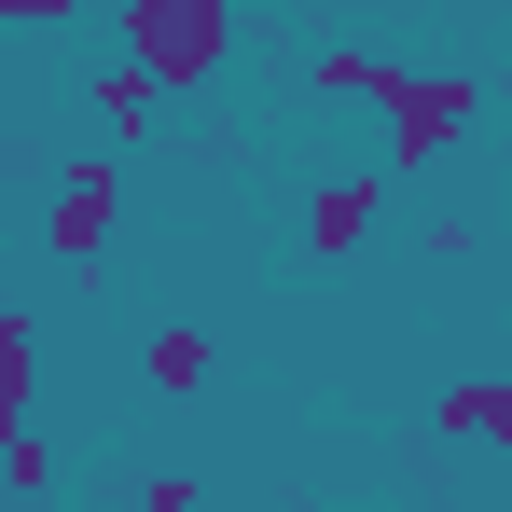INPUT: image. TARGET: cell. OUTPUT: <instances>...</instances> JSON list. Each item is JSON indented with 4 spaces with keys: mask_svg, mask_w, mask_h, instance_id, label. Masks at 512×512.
Listing matches in <instances>:
<instances>
[{
    "mask_svg": "<svg viewBox=\"0 0 512 512\" xmlns=\"http://www.w3.org/2000/svg\"><path fill=\"white\" fill-rule=\"evenodd\" d=\"M139 512H208V499H194V471H139Z\"/></svg>",
    "mask_w": 512,
    "mask_h": 512,
    "instance_id": "11",
    "label": "cell"
},
{
    "mask_svg": "<svg viewBox=\"0 0 512 512\" xmlns=\"http://www.w3.org/2000/svg\"><path fill=\"white\" fill-rule=\"evenodd\" d=\"M42 485H56V443H42V429H0V499L42 512Z\"/></svg>",
    "mask_w": 512,
    "mask_h": 512,
    "instance_id": "10",
    "label": "cell"
},
{
    "mask_svg": "<svg viewBox=\"0 0 512 512\" xmlns=\"http://www.w3.org/2000/svg\"><path fill=\"white\" fill-rule=\"evenodd\" d=\"M208 374H222V346L194 333V319H167V333L139 346V388H167V402H194V388H208Z\"/></svg>",
    "mask_w": 512,
    "mask_h": 512,
    "instance_id": "6",
    "label": "cell"
},
{
    "mask_svg": "<svg viewBox=\"0 0 512 512\" xmlns=\"http://www.w3.org/2000/svg\"><path fill=\"white\" fill-rule=\"evenodd\" d=\"M374 222H388V180H374V167H333L319 194H305V250H319V263H360Z\"/></svg>",
    "mask_w": 512,
    "mask_h": 512,
    "instance_id": "4",
    "label": "cell"
},
{
    "mask_svg": "<svg viewBox=\"0 0 512 512\" xmlns=\"http://www.w3.org/2000/svg\"><path fill=\"white\" fill-rule=\"evenodd\" d=\"M28 388H42V333H28V305L0 291V429H28Z\"/></svg>",
    "mask_w": 512,
    "mask_h": 512,
    "instance_id": "7",
    "label": "cell"
},
{
    "mask_svg": "<svg viewBox=\"0 0 512 512\" xmlns=\"http://www.w3.org/2000/svg\"><path fill=\"white\" fill-rule=\"evenodd\" d=\"M512 429V374H457L443 388V443H499Z\"/></svg>",
    "mask_w": 512,
    "mask_h": 512,
    "instance_id": "8",
    "label": "cell"
},
{
    "mask_svg": "<svg viewBox=\"0 0 512 512\" xmlns=\"http://www.w3.org/2000/svg\"><path fill=\"white\" fill-rule=\"evenodd\" d=\"M429 512H485V499H429Z\"/></svg>",
    "mask_w": 512,
    "mask_h": 512,
    "instance_id": "12",
    "label": "cell"
},
{
    "mask_svg": "<svg viewBox=\"0 0 512 512\" xmlns=\"http://www.w3.org/2000/svg\"><path fill=\"white\" fill-rule=\"evenodd\" d=\"M291 84H305V97H374V84H388V56H374V42H319Z\"/></svg>",
    "mask_w": 512,
    "mask_h": 512,
    "instance_id": "9",
    "label": "cell"
},
{
    "mask_svg": "<svg viewBox=\"0 0 512 512\" xmlns=\"http://www.w3.org/2000/svg\"><path fill=\"white\" fill-rule=\"evenodd\" d=\"M374 111H388V167H374V180H416V167H443V153L471 139V111H485V84H471V70H402V56H388V84H374Z\"/></svg>",
    "mask_w": 512,
    "mask_h": 512,
    "instance_id": "2",
    "label": "cell"
},
{
    "mask_svg": "<svg viewBox=\"0 0 512 512\" xmlns=\"http://www.w3.org/2000/svg\"><path fill=\"white\" fill-rule=\"evenodd\" d=\"M0 512H28V499H0Z\"/></svg>",
    "mask_w": 512,
    "mask_h": 512,
    "instance_id": "13",
    "label": "cell"
},
{
    "mask_svg": "<svg viewBox=\"0 0 512 512\" xmlns=\"http://www.w3.org/2000/svg\"><path fill=\"white\" fill-rule=\"evenodd\" d=\"M84 111H97V153H125V139H153V125H167V97L139 84L125 56H97V70H84Z\"/></svg>",
    "mask_w": 512,
    "mask_h": 512,
    "instance_id": "5",
    "label": "cell"
},
{
    "mask_svg": "<svg viewBox=\"0 0 512 512\" xmlns=\"http://www.w3.org/2000/svg\"><path fill=\"white\" fill-rule=\"evenodd\" d=\"M111 236H125V167H111V153H70L56 194H42V250H56V263H97Z\"/></svg>",
    "mask_w": 512,
    "mask_h": 512,
    "instance_id": "3",
    "label": "cell"
},
{
    "mask_svg": "<svg viewBox=\"0 0 512 512\" xmlns=\"http://www.w3.org/2000/svg\"><path fill=\"white\" fill-rule=\"evenodd\" d=\"M125 70L153 97H194L236 70V0H125Z\"/></svg>",
    "mask_w": 512,
    "mask_h": 512,
    "instance_id": "1",
    "label": "cell"
}]
</instances>
